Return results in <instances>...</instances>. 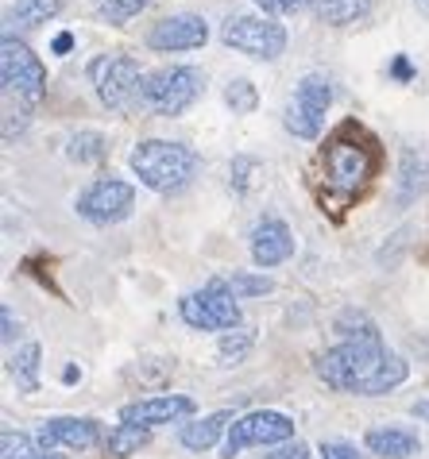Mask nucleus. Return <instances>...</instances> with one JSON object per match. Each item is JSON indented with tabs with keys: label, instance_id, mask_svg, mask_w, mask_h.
Instances as JSON below:
<instances>
[{
	"label": "nucleus",
	"instance_id": "6",
	"mask_svg": "<svg viewBox=\"0 0 429 459\" xmlns=\"http://www.w3.org/2000/svg\"><path fill=\"white\" fill-rule=\"evenodd\" d=\"M333 105V85L329 78H321V74H306V78L298 82L294 97H290V105L283 108V124L290 135L298 139H318L321 127H325V112Z\"/></svg>",
	"mask_w": 429,
	"mask_h": 459
},
{
	"label": "nucleus",
	"instance_id": "12",
	"mask_svg": "<svg viewBox=\"0 0 429 459\" xmlns=\"http://www.w3.org/2000/svg\"><path fill=\"white\" fill-rule=\"evenodd\" d=\"M194 398L186 394H159V398H140L120 405V420L124 425H140V429H155V425H174L182 417H194Z\"/></svg>",
	"mask_w": 429,
	"mask_h": 459
},
{
	"label": "nucleus",
	"instance_id": "14",
	"mask_svg": "<svg viewBox=\"0 0 429 459\" xmlns=\"http://www.w3.org/2000/svg\"><path fill=\"white\" fill-rule=\"evenodd\" d=\"M101 440V429L93 417H50L39 425V444H47V448H70V452H85L93 448V444Z\"/></svg>",
	"mask_w": 429,
	"mask_h": 459
},
{
	"label": "nucleus",
	"instance_id": "13",
	"mask_svg": "<svg viewBox=\"0 0 429 459\" xmlns=\"http://www.w3.org/2000/svg\"><path fill=\"white\" fill-rule=\"evenodd\" d=\"M206 39H209V23L194 16V12H179V16H167L151 28L147 47L151 50H197V47H206Z\"/></svg>",
	"mask_w": 429,
	"mask_h": 459
},
{
	"label": "nucleus",
	"instance_id": "11",
	"mask_svg": "<svg viewBox=\"0 0 429 459\" xmlns=\"http://www.w3.org/2000/svg\"><path fill=\"white\" fill-rule=\"evenodd\" d=\"M325 170H329V182L337 189L356 194L375 170V155L363 143H352L348 135H337L333 143L325 147Z\"/></svg>",
	"mask_w": 429,
	"mask_h": 459
},
{
	"label": "nucleus",
	"instance_id": "2",
	"mask_svg": "<svg viewBox=\"0 0 429 459\" xmlns=\"http://www.w3.org/2000/svg\"><path fill=\"white\" fill-rule=\"evenodd\" d=\"M128 167L136 170V178H140L151 194H182V189L197 178L201 159H197V151H190L186 143L144 139V143L132 147Z\"/></svg>",
	"mask_w": 429,
	"mask_h": 459
},
{
	"label": "nucleus",
	"instance_id": "22",
	"mask_svg": "<svg viewBox=\"0 0 429 459\" xmlns=\"http://www.w3.org/2000/svg\"><path fill=\"white\" fill-rule=\"evenodd\" d=\"M217 290H224V293H232V298L240 301V298H259V293H271L275 290V282L267 274H224V278H209Z\"/></svg>",
	"mask_w": 429,
	"mask_h": 459
},
{
	"label": "nucleus",
	"instance_id": "1",
	"mask_svg": "<svg viewBox=\"0 0 429 459\" xmlns=\"http://www.w3.org/2000/svg\"><path fill=\"white\" fill-rule=\"evenodd\" d=\"M410 367L402 355L383 348L380 340H340L337 348L318 355V378L340 394H360V398H380V394L402 386Z\"/></svg>",
	"mask_w": 429,
	"mask_h": 459
},
{
	"label": "nucleus",
	"instance_id": "10",
	"mask_svg": "<svg viewBox=\"0 0 429 459\" xmlns=\"http://www.w3.org/2000/svg\"><path fill=\"white\" fill-rule=\"evenodd\" d=\"M136 209V189L120 178H97V182L78 197V216H85L90 224H120L128 221Z\"/></svg>",
	"mask_w": 429,
	"mask_h": 459
},
{
	"label": "nucleus",
	"instance_id": "36",
	"mask_svg": "<svg viewBox=\"0 0 429 459\" xmlns=\"http://www.w3.org/2000/svg\"><path fill=\"white\" fill-rule=\"evenodd\" d=\"M0 316H4V343H12V340H16V321H12V309H8V305H4V313H0Z\"/></svg>",
	"mask_w": 429,
	"mask_h": 459
},
{
	"label": "nucleus",
	"instance_id": "8",
	"mask_svg": "<svg viewBox=\"0 0 429 459\" xmlns=\"http://www.w3.org/2000/svg\"><path fill=\"white\" fill-rule=\"evenodd\" d=\"M179 313L186 325L201 328V333H232V328H240V321H244L232 293L217 290L213 282H206L197 293H186L179 301Z\"/></svg>",
	"mask_w": 429,
	"mask_h": 459
},
{
	"label": "nucleus",
	"instance_id": "7",
	"mask_svg": "<svg viewBox=\"0 0 429 459\" xmlns=\"http://www.w3.org/2000/svg\"><path fill=\"white\" fill-rule=\"evenodd\" d=\"M221 43L248 58L275 62L286 50V28L267 16H232V20H224V28H221Z\"/></svg>",
	"mask_w": 429,
	"mask_h": 459
},
{
	"label": "nucleus",
	"instance_id": "17",
	"mask_svg": "<svg viewBox=\"0 0 429 459\" xmlns=\"http://www.w3.org/2000/svg\"><path fill=\"white\" fill-rule=\"evenodd\" d=\"M232 425H236V417L229 410H221V413H213V417L194 420V425H182L179 440H182V448H190V452H209L213 444L221 440V432L232 429Z\"/></svg>",
	"mask_w": 429,
	"mask_h": 459
},
{
	"label": "nucleus",
	"instance_id": "24",
	"mask_svg": "<svg viewBox=\"0 0 429 459\" xmlns=\"http://www.w3.org/2000/svg\"><path fill=\"white\" fill-rule=\"evenodd\" d=\"M66 155L74 162H82V167H85V162H101V159L109 155V139L101 135V132H78V135L70 139Z\"/></svg>",
	"mask_w": 429,
	"mask_h": 459
},
{
	"label": "nucleus",
	"instance_id": "23",
	"mask_svg": "<svg viewBox=\"0 0 429 459\" xmlns=\"http://www.w3.org/2000/svg\"><path fill=\"white\" fill-rule=\"evenodd\" d=\"M58 8H62V0H16L8 8V20L20 23V28H39L50 16H58Z\"/></svg>",
	"mask_w": 429,
	"mask_h": 459
},
{
	"label": "nucleus",
	"instance_id": "33",
	"mask_svg": "<svg viewBox=\"0 0 429 459\" xmlns=\"http://www.w3.org/2000/svg\"><path fill=\"white\" fill-rule=\"evenodd\" d=\"M263 459H313V452L302 440H290V444H279V448H275L271 455H263Z\"/></svg>",
	"mask_w": 429,
	"mask_h": 459
},
{
	"label": "nucleus",
	"instance_id": "37",
	"mask_svg": "<svg viewBox=\"0 0 429 459\" xmlns=\"http://www.w3.org/2000/svg\"><path fill=\"white\" fill-rule=\"evenodd\" d=\"M410 413L418 417V420H425V425H429V402H414V405H410Z\"/></svg>",
	"mask_w": 429,
	"mask_h": 459
},
{
	"label": "nucleus",
	"instance_id": "27",
	"mask_svg": "<svg viewBox=\"0 0 429 459\" xmlns=\"http://www.w3.org/2000/svg\"><path fill=\"white\" fill-rule=\"evenodd\" d=\"M93 8L105 23H117L120 28V23H128L132 16H140L147 8V0H93Z\"/></svg>",
	"mask_w": 429,
	"mask_h": 459
},
{
	"label": "nucleus",
	"instance_id": "4",
	"mask_svg": "<svg viewBox=\"0 0 429 459\" xmlns=\"http://www.w3.org/2000/svg\"><path fill=\"white\" fill-rule=\"evenodd\" d=\"M206 89V74L197 66H162L147 74L144 82V105L159 117H182Z\"/></svg>",
	"mask_w": 429,
	"mask_h": 459
},
{
	"label": "nucleus",
	"instance_id": "21",
	"mask_svg": "<svg viewBox=\"0 0 429 459\" xmlns=\"http://www.w3.org/2000/svg\"><path fill=\"white\" fill-rule=\"evenodd\" d=\"M0 455L4 459H66L55 448H47V444L23 437V432H12V429L0 432Z\"/></svg>",
	"mask_w": 429,
	"mask_h": 459
},
{
	"label": "nucleus",
	"instance_id": "15",
	"mask_svg": "<svg viewBox=\"0 0 429 459\" xmlns=\"http://www.w3.org/2000/svg\"><path fill=\"white\" fill-rule=\"evenodd\" d=\"M290 255H294V236H290V228L279 221V216H263V221L251 228V259L256 266H279L286 263Z\"/></svg>",
	"mask_w": 429,
	"mask_h": 459
},
{
	"label": "nucleus",
	"instance_id": "31",
	"mask_svg": "<svg viewBox=\"0 0 429 459\" xmlns=\"http://www.w3.org/2000/svg\"><path fill=\"white\" fill-rule=\"evenodd\" d=\"M256 170H259L256 159H244V155H240V159L232 162V189H236V194H248L251 174H256Z\"/></svg>",
	"mask_w": 429,
	"mask_h": 459
},
{
	"label": "nucleus",
	"instance_id": "30",
	"mask_svg": "<svg viewBox=\"0 0 429 459\" xmlns=\"http://www.w3.org/2000/svg\"><path fill=\"white\" fill-rule=\"evenodd\" d=\"M263 12H271V16H298V12L313 8V0H256Z\"/></svg>",
	"mask_w": 429,
	"mask_h": 459
},
{
	"label": "nucleus",
	"instance_id": "16",
	"mask_svg": "<svg viewBox=\"0 0 429 459\" xmlns=\"http://www.w3.org/2000/svg\"><path fill=\"white\" fill-rule=\"evenodd\" d=\"M363 448L372 455H383V459H410V455H418L422 440L414 437L410 429H368Z\"/></svg>",
	"mask_w": 429,
	"mask_h": 459
},
{
	"label": "nucleus",
	"instance_id": "29",
	"mask_svg": "<svg viewBox=\"0 0 429 459\" xmlns=\"http://www.w3.org/2000/svg\"><path fill=\"white\" fill-rule=\"evenodd\" d=\"M414 167H422V159L414 151H407V159H402V201H410L425 186V178H414Z\"/></svg>",
	"mask_w": 429,
	"mask_h": 459
},
{
	"label": "nucleus",
	"instance_id": "3",
	"mask_svg": "<svg viewBox=\"0 0 429 459\" xmlns=\"http://www.w3.org/2000/svg\"><path fill=\"white\" fill-rule=\"evenodd\" d=\"M93 85L97 97L109 112H132L136 105H144V82L147 74L140 70V62L128 55H105L93 62Z\"/></svg>",
	"mask_w": 429,
	"mask_h": 459
},
{
	"label": "nucleus",
	"instance_id": "19",
	"mask_svg": "<svg viewBox=\"0 0 429 459\" xmlns=\"http://www.w3.org/2000/svg\"><path fill=\"white\" fill-rule=\"evenodd\" d=\"M368 8L372 0H313V16L329 28H348V23L368 16Z\"/></svg>",
	"mask_w": 429,
	"mask_h": 459
},
{
	"label": "nucleus",
	"instance_id": "28",
	"mask_svg": "<svg viewBox=\"0 0 429 459\" xmlns=\"http://www.w3.org/2000/svg\"><path fill=\"white\" fill-rule=\"evenodd\" d=\"M251 343H256V336L248 333V328H232V333H224L221 343H217V351H221V359L224 363H240L244 355L251 351Z\"/></svg>",
	"mask_w": 429,
	"mask_h": 459
},
{
	"label": "nucleus",
	"instance_id": "25",
	"mask_svg": "<svg viewBox=\"0 0 429 459\" xmlns=\"http://www.w3.org/2000/svg\"><path fill=\"white\" fill-rule=\"evenodd\" d=\"M337 333L345 340H380V328H375V321L368 313L360 309H345L337 316Z\"/></svg>",
	"mask_w": 429,
	"mask_h": 459
},
{
	"label": "nucleus",
	"instance_id": "34",
	"mask_svg": "<svg viewBox=\"0 0 429 459\" xmlns=\"http://www.w3.org/2000/svg\"><path fill=\"white\" fill-rule=\"evenodd\" d=\"M390 74H395L398 82H410V78H414V66L407 62V55H398V58H395V66H390Z\"/></svg>",
	"mask_w": 429,
	"mask_h": 459
},
{
	"label": "nucleus",
	"instance_id": "9",
	"mask_svg": "<svg viewBox=\"0 0 429 459\" xmlns=\"http://www.w3.org/2000/svg\"><path fill=\"white\" fill-rule=\"evenodd\" d=\"M290 440H294V420L275 410H256L236 417L229 440H224V459L240 455L244 448H275V444H290Z\"/></svg>",
	"mask_w": 429,
	"mask_h": 459
},
{
	"label": "nucleus",
	"instance_id": "32",
	"mask_svg": "<svg viewBox=\"0 0 429 459\" xmlns=\"http://www.w3.org/2000/svg\"><path fill=\"white\" fill-rule=\"evenodd\" d=\"M321 459H363V455L345 440H325L321 444Z\"/></svg>",
	"mask_w": 429,
	"mask_h": 459
},
{
	"label": "nucleus",
	"instance_id": "20",
	"mask_svg": "<svg viewBox=\"0 0 429 459\" xmlns=\"http://www.w3.org/2000/svg\"><path fill=\"white\" fill-rule=\"evenodd\" d=\"M151 440V429H140V425H120L109 429V437L101 440V448H105V459H128L144 448V444Z\"/></svg>",
	"mask_w": 429,
	"mask_h": 459
},
{
	"label": "nucleus",
	"instance_id": "26",
	"mask_svg": "<svg viewBox=\"0 0 429 459\" xmlns=\"http://www.w3.org/2000/svg\"><path fill=\"white\" fill-rule=\"evenodd\" d=\"M224 105H229L236 117H248V112H256V105H259L256 85H251L248 78H232L229 89H224Z\"/></svg>",
	"mask_w": 429,
	"mask_h": 459
},
{
	"label": "nucleus",
	"instance_id": "38",
	"mask_svg": "<svg viewBox=\"0 0 429 459\" xmlns=\"http://www.w3.org/2000/svg\"><path fill=\"white\" fill-rule=\"evenodd\" d=\"M62 378H66V382H78V378H82V371H78V367H66V375H62Z\"/></svg>",
	"mask_w": 429,
	"mask_h": 459
},
{
	"label": "nucleus",
	"instance_id": "35",
	"mask_svg": "<svg viewBox=\"0 0 429 459\" xmlns=\"http://www.w3.org/2000/svg\"><path fill=\"white\" fill-rule=\"evenodd\" d=\"M50 50H55V55H70V50H74V35L70 31H58L55 43H50Z\"/></svg>",
	"mask_w": 429,
	"mask_h": 459
},
{
	"label": "nucleus",
	"instance_id": "5",
	"mask_svg": "<svg viewBox=\"0 0 429 459\" xmlns=\"http://www.w3.org/2000/svg\"><path fill=\"white\" fill-rule=\"evenodd\" d=\"M0 82H4V97L16 93V100H23L28 108L39 105V97L47 89V66L28 43L16 39V35H4V39H0Z\"/></svg>",
	"mask_w": 429,
	"mask_h": 459
},
{
	"label": "nucleus",
	"instance_id": "18",
	"mask_svg": "<svg viewBox=\"0 0 429 459\" xmlns=\"http://www.w3.org/2000/svg\"><path fill=\"white\" fill-rule=\"evenodd\" d=\"M39 359H43V348L39 343H23L16 355H8V375L16 378V386L23 394H35L39 390Z\"/></svg>",
	"mask_w": 429,
	"mask_h": 459
}]
</instances>
